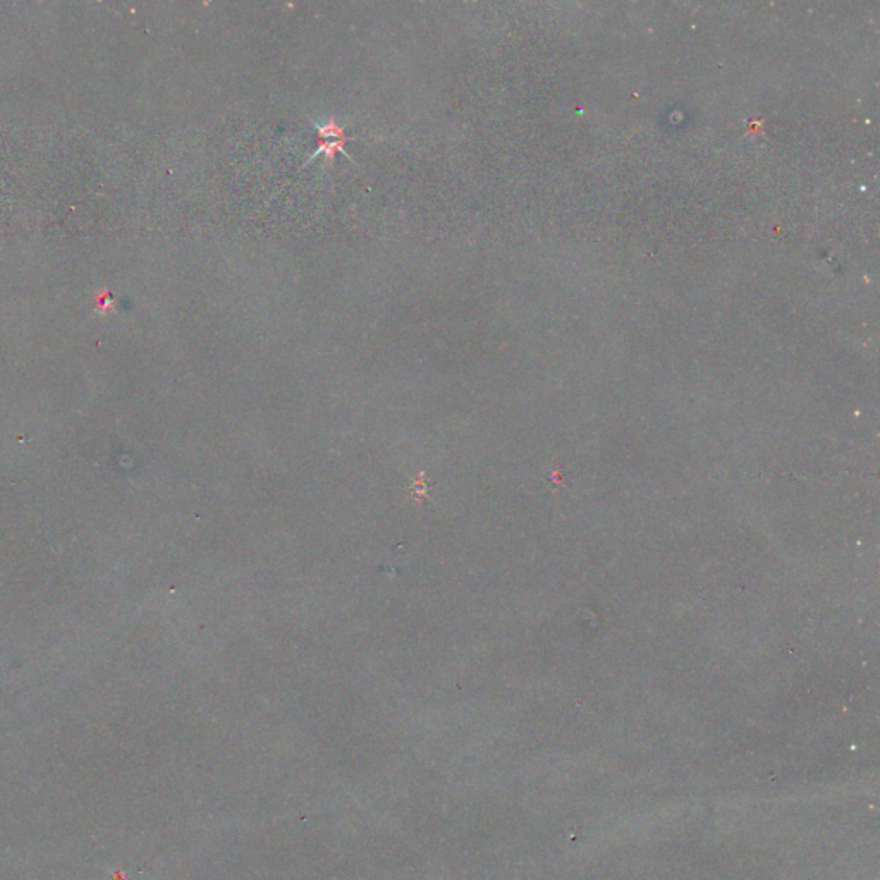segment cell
Listing matches in <instances>:
<instances>
[{
	"label": "cell",
	"mask_w": 880,
	"mask_h": 880,
	"mask_svg": "<svg viewBox=\"0 0 880 880\" xmlns=\"http://www.w3.org/2000/svg\"><path fill=\"white\" fill-rule=\"evenodd\" d=\"M315 126H316V131H318V148H316V151L313 155L308 157L304 166H308V162L315 160L318 155H323L327 166H332V163H334V159L337 154L346 155L349 160H353L351 155L346 151V145L349 141H353V138L348 136L343 126L337 124L336 121H328V122H325V124H318V122H315Z\"/></svg>",
	"instance_id": "1"
}]
</instances>
